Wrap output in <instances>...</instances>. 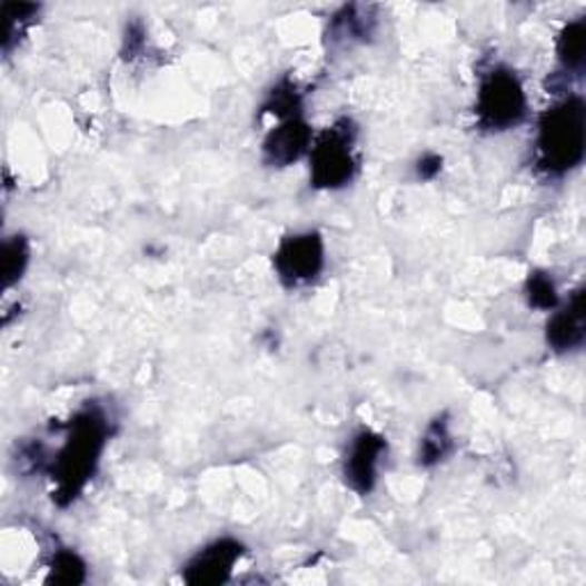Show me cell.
Segmentation results:
<instances>
[{"label":"cell","mask_w":586,"mask_h":586,"mask_svg":"<svg viewBox=\"0 0 586 586\" xmlns=\"http://www.w3.org/2000/svg\"><path fill=\"white\" fill-rule=\"evenodd\" d=\"M525 294H527V302L536 309L550 311V309L559 307L557 285L548 276V272H534V276H529L527 285H525Z\"/></svg>","instance_id":"obj_17"},{"label":"cell","mask_w":586,"mask_h":586,"mask_svg":"<svg viewBox=\"0 0 586 586\" xmlns=\"http://www.w3.org/2000/svg\"><path fill=\"white\" fill-rule=\"evenodd\" d=\"M451 434H449V421L445 417H438L426 428V434L419 445V465L434 467L443 463L451 451Z\"/></svg>","instance_id":"obj_11"},{"label":"cell","mask_w":586,"mask_h":586,"mask_svg":"<svg viewBox=\"0 0 586 586\" xmlns=\"http://www.w3.org/2000/svg\"><path fill=\"white\" fill-rule=\"evenodd\" d=\"M586 337V311H584V289H577L570 300L553 315L545 328V341L557 354H570L584 344Z\"/></svg>","instance_id":"obj_9"},{"label":"cell","mask_w":586,"mask_h":586,"mask_svg":"<svg viewBox=\"0 0 586 586\" xmlns=\"http://www.w3.org/2000/svg\"><path fill=\"white\" fill-rule=\"evenodd\" d=\"M326 264V246L321 234L317 231H300L282 239L276 255H272V266L278 270V278L287 287H302L315 282Z\"/></svg>","instance_id":"obj_5"},{"label":"cell","mask_w":586,"mask_h":586,"mask_svg":"<svg viewBox=\"0 0 586 586\" xmlns=\"http://www.w3.org/2000/svg\"><path fill=\"white\" fill-rule=\"evenodd\" d=\"M311 149V129L302 115L280 120L276 129H270L264 138L261 151L264 161L272 168H287L300 161Z\"/></svg>","instance_id":"obj_8"},{"label":"cell","mask_w":586,"mask_h":586,"mask_svg":"<svg viewBox=\"0 0 586 586\" xmlns=\"http://www.w3.org/2000/svg\"><path fill=\"white\" fill-rule=\"evenodd\" d=\"M527 115V95L516 71L509 67L490 69L479 86L477 117L486 131H509Z\"/></svg>","instance_id":"obj_4"},{"label":"cell","mask_w":586,"mask_h":586,"mask_svg":"<svg viewBox=\"0 0 586 586\" xmlns=\"http://www.w3.org/2000/svg\"><path fill=\"white\" fill-rule=\"evenodd\" d=\"M356 129L350 120H339L309 149V181L321 190H337L356 177Z\"/></svg>","instance_id":"obj_3"},{"label":"cell","mask_w":586,"mask_h":586,"mask_svg":"<svg viewBox=\"0 0 586 586\" xmlns=\"http://www.w3.org/2000/svg\"><path fill=\"white\" fill-rule=\"evenodd\" d=\"M244 555V545L234 538H218L195 555L183 568V582L192 586H216L229 579Z\"/></svg>","instance_id":"obj_6"},{"label":"cell","mask_w":586,"mask_h":586,"mask_svg":"<svg viewBox=\"0 0 586 586\" xmlns=\"http://www.w3.org/2000/svg\"><path fill=\"white\" fill-rule=\"evenodd\" d=\"M584 53H586V21L575 19L564 26L557 39V56L566 71L579 73L584 69Z\"/></svg>","instance_id":"obj_10"},{"label":"cell","mask_w":586,"mask_h":586,"mask_svg":"<svg viewBox=\"0 0 586 586\" xmlns=\"http://www.w3.org/2000/svg\"><path fill=\"white\" fill-rule=\"evenodd\" d=\"M586 110L577 95H570L545 110L538 120V166L550 177H564L584 161Z\"/></svg>","instance_id":"obj_2"},{"label":"cell","mask_w":586,"mask_h":586,"mask_svg":"<svg viewBox=\"0 0 586 586\" xmlns=\"http://www.w3.org/2000/svg\"><path fill=\"white\" fill-rule=\"evenodd\" d=\"M28 261H30L28 241L23 237H10L3 244V280L8 289L23 278Z\"/></svg>","instance_id":"obj_16"},{"label":"cell","mask_w":586,"mask_h":586,"mask_svg":"<svg viewBox=\"0 0 586 586\" xmlns=\"http://www.w3.org/2000/svg\"><path fill=\"white\" fill-rule=\"evenodd\" d=\"M443 170V159L438 153H426L421 156V161L417 163V175L419 179H434Z\"/></svg>","instance_id":"obj_18"},{"label":"cell","mask_w":586,"mask_h":586,"mask_svg":"<svg viewBox=\"0 0 586 586\" xmlns=\"http://www.w3.org/2000/svg\"><path fill=\"white\" fill-rule=\"evenodd\" d=\"M264 112L276 115L278 120H287V117L302 115V99L300 92L291 81H282L268 92V99L264 103Z\"/></svg>","instance_id":"obj_13"},{"label":"cell","mask_w":586,"mask_h":586,"mask_svg":"<svg viewBox=\"0 0 586 586\" xmlns=\"http://www.w3.org/2000/svg\"><path fill=\"white\" fill-rule=\"evenodd\" d=\"M0 12H3V19L8 23L6 39H3V51L10 53L12 44L23 34V30L32 23V19L39 14V6H32V3H3Z\"/></svg>","instance_id":"obj_15"},{"label":"cell","mask_w":586,"mask_h":586,"mask_svg":"<svg viewBox=\"0 0 586 586\" xmlns=\"http://www.w3.org/2000/svg\"><path fill=\"white\" fill-rule=\"evenodd\" d=\"M360 8L358 6H350L344 8L335 19H332V28H330V37L332 42H356V39H367L371 34V26L374 19L367 14H358Z\"/></svg>","instance_id":"obj_12"},{"label":"cell","mask_w":586,"mask_h":586,"mask_svg":"<svg viewBox=\"0 0 586 586\" xmlns=\"http://www.w3.org/2000/svg\"><path fill=\"white\" fill-rule=\"evenodd\" d=\"M108 419L101 408L92 406L78 413L67 424V438L51 465L53 499L60 506L73 504L97 473V465L108 443Z\"/></svg>","instance_id":"obj_1"},{"label":"cell","mask_w":586,"mask_h":586,"mask_svg":"<svg viewBox=\"0 0 586 586\" xmlns=\"http://www.w3.org/2000/svg\"><path fill=\"white\" fill-rule=\"evenodd\" d=\"M86 577H88L86 562L73 550H60L56 553L51 562V573L47 582L49 584H83Z\"/></svg>","instance_id":"obj_14"},{"label":"cell","mask_w":586,"mask_h":586,"mask_svg":"<svg viewBox=\"0 0 586 586\" xmlns=\"http://www.w3.org/2000/svg\"><path fill=\"white\" fill-rule=\"evenodd\" d=\"M385 449V438L369 431V428H362V431H358L354 440H350L344 460V479L358 495H367L374 490L378 479V465Z\"/></svg>","instance_id":"obj_7"}]
</instances>
